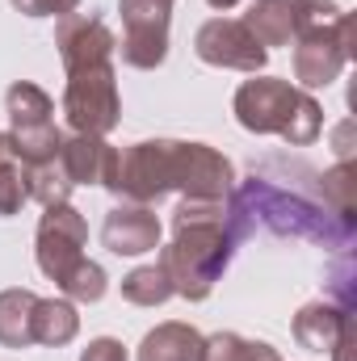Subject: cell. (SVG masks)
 I'll return each instance as SVG.
<instances>
[{"instance_id":"25","label":"cell","mask_w":357,"mask_h":361,"mask_svg":"<svg viewBox=\"0 0 357 361\" xmlns=\"http://www.w3.org/2000/svg\"><path fill=\"white\" fill-rule=\"evenodd\" d=\"M72 302H101V294H105V269L97 265V261H80L76 269H72V277L59 286Z\"/></svg>"},{"instance_id":"26","label":"cell","mask_w":357,"mask_h":361,"mask_svg":"<svg viewBox=\"0 0 357 361\" xmlns=\"http://www.w3.org/2000/svg\"><path fill=\"white\" fill-rule=\"evenodd\" d=\"M328 298H332L337 307L353 311L357 294H353V261H349V257H345V261H337L332 273H328Z\"/></svg>"},{"instance_id":"28","label":"cell","mask_w":357,"mask_h":361,"mask_svg":"<svg viewBox=\"0 0 357 361\" xmlns=\"http://www.w3.org/2000/svg\"><path fill=\"white\" fill-rule=\"evenodd\" d=\"M80 361H126V349L114 336H97V341H89V349L80 353Z\"/></svg>"},{"instance_id":"10","label":"cell","mask_w":357,"mask_h":361,"mask_svg":"<svg viewBox=\"0 0 357 361\" xmlns=\"http://www.w3.org/2000/svg\"><path fill=\"white\" fill-rule=\"evenodd\" d=\"M193 51L210 68H231V72H253V76L269 63V51L253 38V30L244 21H236V17H210L198 30Z\"/></svg>"},{"instance_id":"11","label":"cell","mask_w":357,"mask_h":361,"mask_svg":"<svg viewBox=\"0 0 357 361\" xmlns=\"http://www.w3.org/2000/svg\"><path fill=\"white\" fill-rule=\"evenodd\" d=\"M55 47L63 59V72H80V68H101L114 63L118 38L109 34V25L97 13H68L55 25Z\"/></svg>"},{"instance_id":"7","label":"cell","mask_w":357,"mask_h":361,"mask_svg":"<svg viewBox=\"0 0 357 361\" xmlns=\"http://www.w3.org/2000/svg\"><path fill=\"white\" fill-rule=\"evenodd\" d=\"M63 118H68L72 135H101V139L122 122V97H118V72H114V63L68 72Z\"/></svg>"},{"instance_id":"20","label":"cell","mask_w":357,"mask_h":361,"mask_svg":"<svg viewBox=\"0 0 357 361\" xmlns=\"http://www.w3.org/2000/svg\"><path fill=\"white\" fill-rule=\"evenodd\" d=\"M198 361H282V357L265 341H244L240 332H214V336H202V357Z\"/></svg>"},{"instance_id":"29","label":"cell","mask_w":357,"mask_h":361,"mask_svg":"<svg viewBox=\"0 0 357 361\" xmlns=\"http://www.w3.org/2000/svg\"><path fill=\"white\" fill-rule=\"evenodd\" d=\"M353 345H357V328L349 324V328H345V336L337 341V349H332V357H337V361H349V357H353Z\"/></svg>"},{"instance_id":"12","label":"cell","mask_w":357,"mask_h":361,"mask_svg":"<svg viewBox=\"0 0 357 361\" xmlns=\"http://www.w3.org/2000/svg\"><path fill=\"white\" fill-rule=\"evenodd\" d=\"M177 189L185 197H206L219 202L236 189V173L231 160L223 152H214L210 143H181V177Z\"/></svg>"},{"instance_id":"24","label":"cell","mask_w":357,"mask_h":361,"mask_svg":"<svg viewBox=\"0 0 357 361\" xmlns=\"http://www.w3.org/2000/svg\"><path fill=\"white\" fill-rule=\"evenodd\" d=\"M320 193H324V206L341 219H353L357 210V164L353 160H341L337 169H328L320 177Z\"/></svg>"},{"instance_id":"19","label":"cell","mask_w":357,"mask_h":361,"mask_svg":"<svg viewBox=\"0 0 357 361\" xmlns=\"http://www.w3.org/2000/svg\"><path fill=\"white\" fill-rule=\"evenodd\" d=\"M80 332V315L72 298H38L34 302V345H72Z\"/></svg>"},{"instance_id":"2","label":"cell","mask_w":357,"mask_h":361,"mask_svg":"<svg viewBox=\"0 0 357 361\" xmlns=\"http://www.w3.org/2000/svg\"><path fill=\"white\" fill-rule=\"evenodd\" d=\"M236 202L240 210L248 214V223L269 227L273 235H290V240H311V244H324V248H349L353 244L357 223L353 219H341L332 214L324 202L298 193V189H286V185H273L265 173L253 169V177L240 180L236 189Z\"/></svg>"},{"instance_id":"13","label":"cell","mask_w":357,"mask_h":361,"mask_svg":"<svg viewBox=\"0 0 357 361\" xmlns=\"http://www.w3.org/2000/svg\"><path fill=\"white\" fill-rule=\"evenodd\" d=\"M101 244L114 257H143L160 248V219L152 214V206L139 202H122L105 214L101 223Z\"/></svg>"},{"instance_id":"18","label":"cell","mask_w":357,"mask_h":361,"mask_svg":"<svg viewBox=\"0 0 357 361\" xmlns=\"http://www.w3.org/2000/svg\"><path fill=\"white\" fill-rule=\"evenodd\" d=\"M34 290H0V345L4 349H30L34 345Z\"/></svg>"},{"instance_id":"21","label":"cell","mask_w":357,"mask_h":361,"mask_svg":"<svg viewBox=\"0 0 357 361\" xmlns=\"http://www.w3.org/2000/svg\"><path fill=\"white\" fill-rule=\"evenodd\" d=\"M72 189H76V185L63 173L59 156L25 169V197H34V202H42V206H63V202L72 197Z\"/></svg>"},{"instance_id":"14","label":"cell","mask_w":357,"mask_h":361,"mask_svg":"<svg viewBox=\"0 0 357 361\" xmlns=\"http://www.w3.org/2000/svg\"><path fill=\"white\" fill-rule=\"evenodd\" d=\"M59 164L72 177V185H109L118 147L105 143L101 135H68L59 147Z\"/></svg>"},{"instance_id":"16","label":"cell","mask_w":357,"mask_h":361,"mask_svg":"<svg viewBox=\"0 0 357 361\" xmlns=\"http://www.w3.org/2000/svg\"><path fill=\"white\" fill-rule=\"evenodd\" d=\"M303 21V0H257L244 13V25L253 30V38L261 47H290Z\"/></svg>"},{"instance_id":"15","label":"cell","mask_w":357,"mask_h":361,"mask_svg":"<svg viewBox=\"0 0 357 361\" xmlns=\"http://www.w3.org/2000/svg\"><path fill=\"white\" fill-rule=\"evenodd\" d=\"M349 324H353V311L337 307L332 298H320V302L298 307V315H294L290 332H294V341H298L307 353H332Z\"/></svg>"},{"instance_id":"3","label":"cell","mask_w":357,"mask_h":361,"mask_svg":"<svg viewBox=\"0 0 357 361\" xmlns=\"http://www.w3.org/2000/svg\"><path fill=\"white\" fill-rule=\"evenodd\" d=\"M236 122L253 135H277L290 147H307L324 130V109L307 89L277 80V76H253L236 89Z\"/></svg>"},{"instance_id":"6","label":"cell","mask_w":357,"mask_h":361,"mask_svg":"<svg viewBox=\"0 0 357 361\" xmlns=\"http://www.w3.org/2000/svg\"><path fill=\"white\" fill-rule=\"evenodd\" d=\"M349 59H353V17L345 8L294 34V80L303 89H328Z\"/></svg>"},{"instance_id":"27","label":"cell","mask_w":357,"mask_h":361,"mask_svg":"<svg viewBox=\"0 0 357 361\" xmlns=\"http://www.w3.org/2000/svg\"><path fill=\"white\" fill-rule=\"evenodd\" d=\"M8 4L25 17H68L80 8V0H8Z\"/></svg>"},{"instance_id":"30","label":"cell","mask_w":357,"mask_h":361,"mask_svg":"<svg viewBox=\"0 0 357 361\" xmlns=\"http://www.w3.org/2000/svg\"><path fill=\"white\" fill-rule=\"evenodd\" d=\"M206 4H210V8H236L240 0H206Z\"/></svg>"},{"instance_id":"8","label":"cell","mask_w":357,"mask_h":361,"mask_svg":"<svg viewBox=\"0 0 357 361\" xmlns=\"http://www.w3.org/2000/svg\"><path fill=\"white\" fill-rule=\"evenodd\" d=\"M122 13V63L152 72L169 55V21H173V0H118Z\"/></svg>"},{"instance_id":"9","label":"cell","mask_w":357,"mask_h":361,"mask_svg":"<svg viewBox=\"0 0 357 361\" xmlns=\"http://www.w3.org/2000/svg\"><path fill=\"white\" fill-rule=\"evenodd\" d=\"M85 244H89V223L76 206H47V214L38 219V240H34V257L38 269L47 273L55 286H63L72 269L85 261Z\"/></svg>"},{"instance_id":"1","label":"cell","mask_w":357,"mask_h":361,"mask_svg":"<svg viewBox=\"0 0 357 361\" xmlns=\"http://www.w3.org/2000/svg\"><path fill=\"white\" fill-rule=\"evenodd\" d=\"M253 235L248 214L240 210L236 193L206 202V197H181L173 210V244L160 248V269L169 273L173 294L202 302L210 298L214 281L231 265L236 248Z\"/></svg>"},{"instance_id":"22","label":"cell","mask_w":357,"mask_h":361,"mask_svg":"<svg viewBox=\"0 0 357 361\" xmlns=\"http://www.w3.org/2000/svg\"><path fill=\"white\" fill-rule=\"evenodd\" d=\"M122 298L135 302V307H160V302L173 298V281L160 269V261L156 265H139V269H131L122 277Z\"/></svg>"},{"instance_id":"23","label":"cell","mask_w":357,"mask_h":361,"mask_svg":"<svg viewBox=\"0 0 357 361\" xmlns=\"http://www.w3.org/2000/svg\"><path fill=\"white\" fill-rule=\"evenodd\" d=\"M25 202H30L25 197V169H21V160L13 152L8 130H0V219L17 214Z\"/></svg>"},{"instance_id":"4","label":"cell","mask_w":357,"mask_h":361,"mask_svg":"<svg viewBox=\"0 0 357 361\" xmlns=\"http://www.w3.org/2000/svg\"><path fill=\"white\" fill-rule=\"evenodd\" d=\"M181 177V139H143L118 152L114 177H109V193L122 202H139L152 206L164 193L177 189Z\"/></svg>"},{"instance_id":"5","label":"cell","mask_w":357,"mask_h":361,"mask_svg":"<svg viewBox=\"0 0 357 361\" xmlns=\"http://www.w3.org/2000/svg\"><path fill=\"white\" fill-rule=\"evenodd\" d=\"M4 114H8V139H13V152H17L21 169L59 156L63 130L55 126V101H51L47 89H38L30 80L8 85V92H4Z\"/></svg>"},{"instance_id":"17","label":"cell","mask_w":357,"mask_h":361,"mask_svg":"<svg viewBox=\"0 0 357 361\" xmlns=\"http://www.w3.org/2000/svg\"><path fill=\"white\" fill-rule=\"evenodd\" d=\"M202 357V332L193 324H160L143 336L139 345V361H198Z\"/></svg>"}]
</instances>
